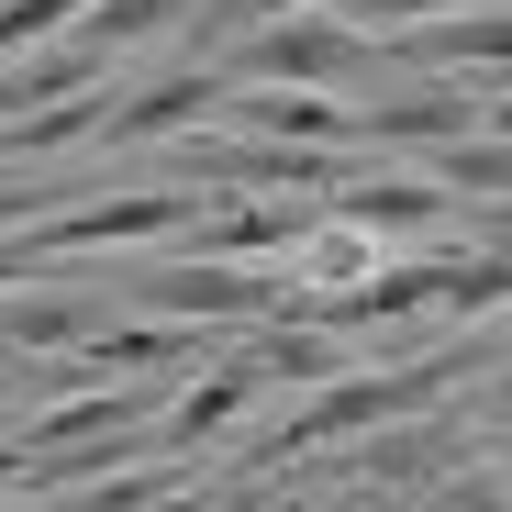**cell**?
Instances as JSON below:
<instances>
[{
  "label": "cell",
  "mask_w": 512,
  "mask_h": 512,
  "mask_svg": "<svg viewBox=\"0 0 512 512\" xmlns=\"http://www.w3.org/2000/svg\"><path fill=\"white\" fill-rule=\"evenodd\" d=\"M468 357H412V368H346V379H323L290 423H279V435L268 446H256V457H312V446H334V435H379V423H412V412H435L446 401V379H457Z\"/></svg>",
  "instance_id": "obj_1"
},
{
  "label": "cell",
  "mask_w": 512,
  "mask_h": 512,
  "mask_svg": "<svg viewBox=\"0 0 512 512\" xmlns=\"http://www.w3.org/2000/svg\"><path fill=\"white\" fill-rule=\"evenodd\" d=\"M212 212V190L167 179V190H123V201H67V212H34L12 234V256L34 268V256H78V245H156V234H190Z\"/></svg>",
  "instance_id": "obj_2"
},
{
  "label": "cell",
  "mask_w": 512,
  "mask_h": 512,
  "mask_svg": "<svg viewBox=\"0 0 512 512\" xmlns=\"http://www.w3.org/2000/svg\"><path fill=\"white\" fill-rule=\"evenodd\" d=\"M368 67H379V34L301 23V12L245 23V45H234V78H268V90H346V78H368Z\"/></svg>",
  "instance_id": "obj_3"
},
{
  "label": "cell",
  "mask_w": 512,
  "mask_h": 512,
  "mask_svg": "<svg viewBox=\"0 0 512 512\" xmlns=\"http://www.w3.org/2000/svg\"><path fill=\"white\" fill-rule=\"evenodd\" d=\"M134 301L167 312V323H268L290 301V279H256L245 256H179V268L134 279Z\"/></svg>",
  "instance_id": "obj_4"
},
{
  "label": "cell",
  "mask_w": 512,
  "mask_h": 512,
  "mask_svg": "<svg viewBox=\"0 0 512 512\" xmlns=\"http://www.w3.org/2000/svg\"><path fill=\"white\" fill-rule=\"evenodd\" d=\"M346 134H357V156L368 145H457V134H479V101H468V78H435V90H401V101L346 112Z\"/></svg>",
  "instance_id": "obj_5"
},
{
  "label": "cell",
  "mask_w": 512,
  "mask_h": 512,
  "mask_svg": "<svg viewBox=\"0 0 512 512\" xmlns=\"http://www.w3.org/2000/svg\"><path fill=\"white\" fill-rule=\"evenodd\" d=\"M446 212H457V190H435V179H346V190H323V223H357V234H423Z\"/></svg>",
  "instance_id": "obj_6"
},
{
  "label": "cell",
  "mask_w": 512,
  "mask_h": 512,
  "mask_svg": "<svg viewBox=\"0 0 512 512\" xmlns=\"http://www.w3.org/2000/svg\"><path fill=\"white\" fill-rule=\"evenodd\" d=\"M212 101H223V78H212V67H167L145 101L101 112V145H156V134H190V123H201Z\"/></svg>",
  "instance_id": "obj_7"
},
{
  "label": "cell",
  "mask_w": 512,
  "mask_h": 512,
  "mask_svg": "<svg viewBox=\"0 0 512 512\" xmlns=\"http://www.w3.org/2000/svg\"><path fill=\"white\" fill-rule=\"evenodd\" d=\"M245 357L268 368V390H323V379H346V368H357L323 323H256V346H245Z\"/></svg>",
  "instance_id": "obj_8"
},
{
  "label": "cell",
  "mask_w": 512,
  "mask_h": 512,
  "mask_svg": "<svg viewBox=\"0 0 512 512\" xmlns=\"http://www.w3.org/2000/svg\"><path fill=\"white\" fill-rule=\"evenodd\" d=\"M256 390H268V368H256V357H223L201 390H179V412H167V457H190L201 435H223V423H234Z\"/></svg>",
  "instance_id": "obj_9"
},
{
  "label": "cell",
  "mask_w": 512,
  "mask_h": 512,
  "mask_svg": "<svg viewBox=\"0 0 512 512\" xmlns=\"http://www.w3.org/2000/svg\"><path fill=\"white\" fill-rule=\"evenodd\" d=\"M78 334H90L78 301H12L0 312V346H78Z\"/></svg>",
  "instance_id": "obj_10"
},
{
  "label": "cell",
  "mask_w": 512,
  "mask_h": 512,
  "mask_svg": "<svg viewBox=\"0 0 512 512\" xmlns=\"http://www.w3.org/2000/svg\"><path fill=\"white\" fill-rule=\"evenodd\" d=\"M423 12H446V0H346V23H357V34H412Z\"/></svg>",
  "instance_id": "obj_11"
},
{
  "label": "cell",
  "mask_w": 512,
  "mask_h": 512,
  "mask_svg": "<svg viewBox=\"0 0 512 512\" xmlns=\"http://www.w3.org/2000/svg\"><path fill=\"white\" fill-rule=\"evenodd\" d=\"M279 12H301V0H212L190 34H245V23H279Z\"/></svg>",
  "instance_id": "obj_12"
},
{
  "label": "cell",
  "mask_w": 512,
  "mask_h": 512,
  "mask_svg": "<svg viewBox=\"0 0 512 512\" xmlns=\"http://www.w3.org/2000/svg\"><path fill=\"white\" fill-rule=\"evenodd\" d=\"M479 223H490V234H501V256H512V190H501V201H479Z\"/></svg>",
  "instance_id": "obj_13"
},
{
  "label": "cell",
  "mask_w": 512,
  "mask_h": 512,
  "mask_svg": "<svg viewBox=\"0 0 512 512\" xmlns=\"http://www.w3.org/2000/svg\"><path fill=\"white\" fill-rule=\"evenodd\" d=\"M457 512H501V490H457Z\"/></svg>",
  "instance_id": "obj_14"
},
{
  "label": "cell",
  "mask_w": 512,
  "mask_h": 512,
  "mask_svg": "<svg viewBox=\"0 0 512 512\" xmlns=\"http://www.w3.org/2000/svg\"><path fill=\"white\" fill-rule=\"evenodd\" d=\"M479 112H490V123H501V134H512V101H479Z\"/></svg>",
  "instance_id": "obj_15"
},
{
  "label": "cell",
  "mask_w": 512,
  "mask_h": 512,
  "mask_svg": "<svg viewBox=\"0 0 512 512\" xmlns=\"http://www.w3.org/2000/svg\"><path fill=\"white\" fill-rule=\"evenodd\" d=\"M490 78H501V101H512V56H501V67H490Z\"/></svg>",
  "instance_id": "obj_16"
},
{
  "label": "cell",
  "mask_w": 512,
  "mask_h": 512,
  "mask_svg": "<svg viewBox=\"0 0 512 512\" xmlns=\"http://www.w3.org/2000/svg\"><path fill=\"white\" fill-rule=\"evenodd\" d=\"M501 412H512V390H501Z\"/></svg>",
  "instance_id": "obj_17"
}]
</instances>
